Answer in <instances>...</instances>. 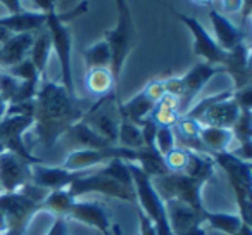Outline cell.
Masks as SVG:
<instances>
[{"label": "cell", "instance_id": "cell-20", "mask_svg": "<svg viewBox=\"0 0 252 235\" xmlns=\"http://www.w3.org/2000/svg\"><path fill=\"white\" fill-rule=\"evenodd\" d=\"M47 23V14L40 11H21L16 14H9L0 18V26H4L5 30L18 35V33H33L36 35L38 32H42L45 28Z\"/></svg>", "mask_w": 252, "mask_h": 235}, {"label": "cell", "instance_id": "cell-40", "mask_svg": "<svg viewBox=\"0 0 252 235\" xmlns=\"http://www.w3.org/2000/svg\"><path fill=\"white\" fill-rule=\"evenodd\" d=\"M158 125L154 123L152 118H147L140 123V132L142 138H144V147H154L156 142V134H158Z\"/></svg>", "mask_w": 252, "mask_h": 235}, {"label": "cell", "instance_id": "cell-44", "mask_svg": "<svg viewBox=\"0 0 252 235\" xmlns=\"http://www.w3.org/2000/svg\"><path fill=\"white\" fill-rule=\"evenodd\" d=\"M47 235H69V223H67V218L57 216L56 220H54L52 227H50V230Z\"/></svg>", "mask_w": 252, "mask_h": 235}, {"label": "cell", "instance_id": "cell-47", "mask_svg": "<svg viewBox=\"0 0 252 235\" xmlns=\"http://www.w3.org/2000/svg\"><path fill=\"white\" fill-rule=\"evenodd\" d=\"M78 0H57V12H63V11H69V9L74 7Z\"/></svg>", "mask_w": 252, "mask_h": 235}, {"label": "cell", "instance_id": "cell-30", "mask_svg": "<svg viewBox=\"0 0 252 235\" xmlns=\"http://www.w3.org/2000/svg\"><path fill=\"white\" fill-rule=\"evenodd\" d=\"M74 197L67 192V189L63 190H52L47 194V197L43 199V202L40 204V211H49V213L56 214V218H66L67 209L73 204Z\"/></svg>", "mask_w": 252, "mask_h": 235}, {"label": "cell", "instance_id": "cell-25", "mask_svg": "<svg viewBox=\"0 0 252 235\" xmlns=\"http://www.w3.org/2000/svg\"><path fill=\"white\" fill-rule=\"evenodd\" d=\"M214 171H216V165L209 154L189 151V161H187L185 169L182 171L183 175L199 180L200 183H206L213 178Z\"/></svg>", "mask_w": 252, "mask_h": 235}, {"label": "cell", "instance_id": "cell-32", "mask_svg": "<svg viewBox=\"0 0 252 235\" xmlns=\"http://www.w3.org/2000/svg\"><path fill=\"white\" fill-rule=\"evenodd\" d=\"M233 142L238 145H252V114L251 111H240L238 120L230 128Z\"/></svg>", "mask_w": 252, "mask_h": 235}, {"label": "cell", "instance_id": "cell-14", "mask_svg": "<svg viewBox=\"0 0 252 235\" xmlns=\"http://www.w3.org/2000/svg\"><path fill=\"white\" fill-rule=\"evenodd\" d=\"M85 171H69L63 166H47L40 163V165H32V183L47 192L63 190L67 189Z\"/></svg>", "mask_w": 252, "mask_h": 235}, {"label": "cell", "instance_id": "cell-35", "mask_svg": "<svg viewBox=\"0 0 252 235\" xmlns=\"http://www.w3.org/2000/svg\"><path fill=\"white\" fill-rule=\"evenodd\" d=\"M4 71H7L11 76H14L16 80H19V81H42V76H40V73L36 71L35 64H33L28 57H26L25 61H21L19 64H16V66L9 67V69H4Z\"/></svg>", "mask_w": 252, "mask_h": 235}, {"label": "cell", "instance_id": "cell-24", "mask_svg": "<svg viewBox=\"0 0 252 235\" xmlns=\"http://www.w3.org/2000/svg\"><path fill=\"white\" fill-rule=\"evenodd\" d=\"M50 52H52V40H50L49 32L43 28L42 32H38L35 35L33 45L28 54V59L35 64L42 80H47V63H49Z\"/></svg>", "mask_w": 252, "mask_h": 235}, {"label": "cell", "instance_id": "cell-42", "mask_svg": "<svg viewBox=\"0 0 252 235\" xmlns=\"http://www.w3.org/2000/svg\"><path fill=\"white\" fill-rule=\"evenodd\" d=\"M233 99L238 104V107H240V111H251L252 109V87L249 85V87L242 88V90L233 92Z\"/></svg>", "mask_w": 252, "mask_h": 235}, {"label": "cell", "instance_id": "cell-43", "mask_svg": "<svg viewBox=\"0 0 252 235\" xmlns=\"http://www.w3.org/2000/svg\"><path fill=\"white\" fill-rule=\"evenodd\" d=\"M137 220H138V230H140V235H158L154 223L149 220V216L140 209V207L137 209Z\"/></svg>", "mask_w": 252, "mask_h": 235}, {"label": "cell", "instance_id": "cell-29", "mask_svg": "<svg viewBox=\"0 0 252 235\" xmlns=\"http://www.w3.org/2000/svg\"><path fill=\"white\" fill-rule=\"evenodd\" d=\"M87 88L97 97L107 95L109 92L116 90L114 78H112L109 67H97V69H88L87 73Z\"/></svg>", "mask_w": 252, "mask_h": 235}, {"label": "cell", "instance_id": "cell-19", "mask_svg": "<svg viewBox=\"0 0 252 235\" xmlns=\"http://www.w3.org/2000/svg\"><path fill=\"white\" fill-rule=\"evenodd\" d=\"M33 33H18L4 43H0V69H9L25 61L33 45Z\"/></svg>", "mask_w": 252, "mask_h": 235}, {"label": "cell", "instance_id": "cell-15", "mask_svg": "<svg viewBox=\"0 0 252 235\" xmlns=\"http://www.w3.org/2000/svg\"><path fill=\"white\" fill-rule=\"evenodd\" d=\"M209 19L214 30V40H216V43L224 52H230V50H233L237 45H240L242 42H247V38H249L247 32L242 30L240 26H235L233 23L228 19V16H224L223 12H220L218 9L211 7Z\"/></svg>", "mask_w": 252, "mask_h": 235}, {"label": "cell", "instance_id": "cell-38", "mask_svg": "<svg viewBox=\"0 0 252 235\" xmlns=\"http://www.w3.org/2000/svg\"><path fill=\"white\" fill-rule=\"evenodd\" d=\"M18 88H19V80L11 76L7 71L0 69V97H2V101L5 104H11Z\"/></svg>", "mask_w": 252, "mask_h": 235}, {"label": "cell", "instance_id": "cell-27", "mask_svg": "<svg viewBox=\"0 0 252 235\" xmlns=\"http://www.w3.org/2000/svg\"><path fill=\"white\" fill-rule=\"evenodd\" d=\"M118 145L126 149H142L144 147V138H142L140 127L128 120L121 111H119V130H118Z\"/></svg>", "mask_w": 252, "mask_h": 235}, {"label": "cell", "instance_id": "cell-17", "mask_svg": "<svg viewBox=\"0 0 252 235\" xmlns=\"http://www.w3.org/2000/svg\"><path fill=\"white\" fill-rule=\"evenodd\" d=\"M214 165L220 166L224 171L228 178V183H244L247 187H252V163L244 161V159L237 158L235 154H231L230 151L224 152H214L211 154Z\"/></svg>", "mask_w": 252, "mask_h": 235}, {"label": "cell", "instance_id": "cell-36", "mask_svg": "<svg viewBox=\"0 0 252 235\" xmlns=\"http://www.w3.org/2000/svg\"><path fill=\"white\" fill-rule=\"evenodd\" d=\"M156 151L161 156H166L169 151L176 147V138H175V132L171 127H159L158 134H156V142H154Z\"/></svg>", "mask_w": 252, "mask_h": 235}, {"label": "cell", "instance_id": "cell-6", "mask_svg": "<svg viewBox=\"0 0 252 235\" xmlns=\"http://www.w3.org/2000/svg\"><path fill=\"white\" fill-rule=\"evenodd\" d=\"M67 192L74 199H80V197L87 196V194H102L105 197H116V199H121L125 202H137L135 189H130V187L116 182L114 178L104 175L98 168L87 169L83 175L78 176L67 187Z\"/></svg>", "mask_w": 252, "mask_h": 235}, {"label": "cell", "instance_id": "cell-52", "mask_svg": "<svg viewBox=\"0 0 252 235\" xmlns=\"http://www.w3.org/2000/svg\"><path fill=\"white\" fill-rule=\"evenodd\" d=\"M97 235H100V234H97Z\"/></svg>", "mask_w": 252, "mask_h": 235}, {"label": "cell", "instance_id": "cell-7", "mask_svg": "<svg viewBox=\"0 0 252 235\" xmlns=\"http://www.w3.org/2000/svg\"><path fill=\"white\" fill-rule=\"evenodd\" d=\"M151 180L154 189L158 190V194L164 202L169 199H178L185 202L187 206L193 207L195 211H204L202 199H200V190H202L204 183H200L199 180L190 178L183 173L173 171Z\"/></svg>", "mask_w": 252, "mask_h": 235}, {"label": "cell", "instance_id": "cell-33", "mask_svg": "<svg viewBox=\"0 0 252 235\" xmlns=\"http://www.w3.org/2000/svg\"><path fill=\"white\" fill-rule=\"evenodd\" d=\"M98 169H100L104 175L114 178L116 182H119V183H123V185L133 189V180H131L130 169H128L126 161H123V159H111V161H107L105 165H102Z\"/></svg>", "mask_w": 252, "mask_h": 235}, {"label": "cell", "instance_id": "cell-26", "mask_svg": "<svg viewBox=\"0 0 252 235\" xmlns=\"http://www.w3.org/2000/svg\"><path fill=\"white\" fill-rule=\"evenodd\" d=\"M154 107H156V102H152L144 92H140V94H137L135 97H131L128 102L119 101V111H121L128 120L137 123L138 127H140V123L144 120L151 118Z\"/></svg>", "mask_w": 252, "mask_h": 235}, {"label": "cell", "instance_id": "cell-46", "mask_svg": "<svg viewBox=\"0 0 252 235\" xmlns=\"http://www.w3.org/2000/svg\"><path fill=\"white\" fill-rule=\"evenodd\" d=\"M221 4H223V9H224V16L237 14V12H240L244 0H221Z\"/></svg>", "mask_w": 252, "mask_h": 235}, {"label": "cell", "instance_id": "cell-45", "mask_svg": "<svg viewBox=\"0 0 252 235\" xmlns=\"http://www.w3.org/2000/svg\"><path fill=\"white\" fill-rule=\"evenodd\" d=\"M32 2L40 12H45V14L57 11V0H32Z\"/></svg>", "mask_w": 252, "mask_h": 235}, {"label": "cell", "instance_id": "cell-11", "mask_svg": "<svg viewBox=\"0 0 252 235\" xmlns=\"http://www.w3.org/2000/svg\"><path fill=\"white\" fill-rule=\"evenodd\" d=\"M67 220L80 221V223L90 225L95 230H98L100 235H109L112 228V221L109 218L107 211L104 209V206L95 201H80L74 199L73 204L69 206L66 214Z\"/></svg>", "mask_w": 252, "mask_h": 235}, {"label": "cell", "instance_id": "cell-51", "mask_svg": "<svg viewBox=\"0 0 252 235\" xmlns=\"http://www.w3.org/2000/svg\"><path fill=\"white\" fill-rule=\"evenodd\" d=\"M2 192H4V190H2V189H0V194H2Z\"/></svg>", "mask_w": 252, "mask_h": 235}, {"label": "cell", "instance_id": "cell-18", "mask_svg": "<svg viewBox=\"0 0 252 235\" xmlns=\"http://www.w3.org/2000/svg\"><path fill=\"white\" fill-rule=\"evenodd\" d=\"M166 211H168V220L171 225L173 235H180L183 232L190 230L192 227L197 225H204L202 213L204 211H195L193 207L187 206L185 202L178 199H169L166 201Z\"/></svg>", "mask_w": 252, "mask_h": 235}, {"label": "cell", "instance_id": "cell-5", "mask_svg": "<svg viewBox=\"0 0 252 235\" xmlns=\"http://www.w3.org/2000/svg\"><path fill=\"white\" fill-rule=\"evenodd\" d=\"M105 42L111 50V64H109V71H111L112 78H114L116 87L119 85L121 80V71L125 66L126 59L130 56L131 49L137 43V30L133 25V18H131V11L118 12V21L112 30L105 32Z\"/></svg>", "mask_w": 252, "mask_h": 235}, {"label": "cell", "instance_id": "cell-48", "mask_svg": "<svg viewBox=\"0 0 252 235\" xmlns=\"http://www.w3.org/2000/svg\"><path fill=\"white\" fill-rule=\"evenodd\" d=\"M114 4H116V9H118V12L130 9V5H128V2H126V0H114Z\"/></svg>", "mask_w": 252, "mask_h": 235}, {"label": "cell", "instance_id": "cell-16", "mask_svg": "<svg viewBox=\"0 0 252 235\" xmlns=\"http://www.w3.org/2000/svg\"><path fill=\"white\" fill-rule=\"evenodd\" d=\"M111 159H118L116 158V145L109 149H100V151H97V149H76V151L67 154L63 168L69 169V171H85V169L98 168Z\"/></svg>", "mask_w": 252, "mask_h": 235}, {"label": "cell", "instance_id": "cell-41", "mask_svg": "<svg viewBox=\"0 0 252 235\" xmlns=\"http://www.w3.org/2000/svg\"><path fill=\"white\" fill-rule=\"evenodd\" d=\"M164 81V90L168 95L171 97H176L180 99L183 97V81H182V76H168V78H162Z\"/></svg>", "mask_w": 252, "mask_h": 235}, {"label": "cell", "instance_id": "cell-39", "mask_svg": "<svg viewBox=\"0 0 252 235\" xmlns=\"http://www.w3.org/2000/svg\"><path fill=\"white\" fill-rule=\"evenodd\" d=\"M142 92H144V94L147 95L152 102H156V104H158V102L166 95L164 81H162V78H154V80H151L147 85H145V88Z\"/></svg>", "mask_w": 252, "mask_h": 235}, {"label": "cell", "instance_id": "cell-28", "mask_svg": "<svg viewBox=\"0 0 252 235\" xmlns=\"http://www.w3.org/2000/svg\"><path fill=\"white\" fill-rule=\"evenodd\" d=\"M202 220L211 228H214L218 232H223L226 235H235L240 230L242 225H244V221L238 216V213H209V211H204Z\"/></svg>", "mask_w": 252, "mask_h": 235}, {"label": "cell", "instance_id": "cell-49", "mask_svg": "<svg viewBox=\"0 0 252 235\" xmlns=\"http://www.w3.org/2000/svg\"><path fill=\"white\" fill-rule=\"evenodd\" d=\"M235 235H252V228H251V225L244 223V225H242V227H240V230H238Z\"/></svg>", "mask_w": 252, "mask_h": 235}, {"label": "cell", "instance_id": "cell-37", "mask_svg": "<svg viewBox=\"0 0 252 235\" xmlns=\"http://www.w3.org/2000/svg\"><path fill=\"white\" fill-rule=\"evenodd\" d=\"M164 158V163L168 166L169 171L173 173H182L187 166V161H189V151L182 147H175L173 151H169Z\"/></svg>", "mask_w": 252, "mask_h": 235}, {"label": "cell", "instance_id": "cell-31", "mask_svg": "<svg viewBox=\"0 0 252 235\" xmlns=\"http://www.w3.org/2000/svg\"><path fill=\"white\" fill-rule=\"evenodd\" d=\"M85 64L88 69H97V67H109L111 64V50L105 40H98L92 47L83 50Z\"/></svg>", "mask_w": 252, "mask_h": 235}, {"label": "cell", "instance_id": "cell-22", "mask_svg": "<svg viewBox=\"0 0 252 235\" xmlns=\"http://www.w3.org/2000/svg\"><path fill=\"white\" fill-rule=\"evenodd\" d=\"M63 137H66L71 144L76 145V147H80V149H97V151H100V149L112 147L105 138H102L97 132L92 130L83 120L67 128V132L63 135Z\"/></svg>", "mask_w": 252, "mask_h": 235}, {"label": "cell", "instance_id": "cell-50", "mask_svg": "<svg viewBox=\"0 0 252 235\" xmlns=\"http://www.w3.org/2000/svg\"><path fill=\"white\" fill-rule=\"evenodd\" d=\"M192 2L197 5H206V7H213L214 4V0H192Z\"/></svg>", "mask_w": 252, "mask_h": 235}, {"label": "cell", "instance_id": "cell-23", "mask_svg": "<svg viewBox=\"0 0 252 235\" xmlns=\"http://www.w3.org/2000/svg\"><path fill=\"white\" fill-rule=\"evenodd\" d=\"M199 140L202 142L207 154L211 156L214 152L230 151L231 144H233V135H231V130H228V128L206 127V125H202L199 132Z\"/></svg>", "mask_w": 252, "mask_h": 235}, {"label": "cell", "instance_id": "cell-12", "mask_svg": "<svg viewBox=\"0 0 252 235\" xmlns=\"http://www.w3.org/2000/svg\"><path fill=\"white\" fill-rule=\"evenodd\" d=\"M218 73H221V67L211 66L206 63H199L195 66H192L185 74L182 76L183 81V97L180 99V114H185L190 109V105L193 104L195 97L200 94L204 87L207 85V81H211V78H214Z\"/></svg>", "mask_w": 252, "mask_h": 235}, {"label": "cell", "instance_id": "cell-10", "mask_svg": "<svg viewBox=\"0 0 252 235\" xmlns=\"http://www.w3.org/2000/svg\"><path fill=\"white\" fill-rule=\"evenodd\" d=\"M32 183V165L12 152H0V189L18 192Z\"/></svg>", "mask_w": 252, "mask_h": 235}, {"label": "cell", "instance_id": "cell-8", "mask_svg": "<svg viewBox=\"0 0 252 235\" xmlns=\"http://www.w3.org/2000/svg\"><path fill=\"white\" fill-rule=\"evenodd\" d=\"M33 128V116L26 114H12L4 116L0 120V152H12V154L19 156L30 165H40L43 163L42 159L35 158L28 147H26L25 134Z\"/></svg>", "mask_w": 252, "mask_h": 235}, {"label": "cell", "instance_id": "cell-3", "mask_svg": "<svg viewBox=\"0 0 252 235\" xmlns=\"http://www.w3.org/2000/svg\"><path fill=\"white\" fill-rule=\"evenodd\" d=\"M128 169H130L131 180H133V189L135 197H137V204L142 211L149 216V220L154 223L158 235H173L171 225L168 220V211H166V204L158 194V190L152 185V180L138 168L135 163H126Z\"/></svg>", "mask_w": 252, "mask_h": 235}, {"label": "cell", "instance_id": "cell-9", "mask_svg": "<svg viewBox=\"0 0 252 235\" xmlns=\"http://www.w3.org/2000/svg\"><path fill=\"white\" fill-rule=\"evenodd\" d=\"M173 14H175L176 18L189 28V32L192 33L193 54L199 56L206 64H211V66H216V67L223 66L224 59H226V52L218 45L214 36H211V33L204 28L202 23H200L199 19L192 18V16L182 14V12H178V11H173Z\"/></svg>", "mask_w": 252, "mask_h": 235}, {"label": "cell", "instance_id": "cell-34", "mask_svg": "<svg viewBox=\"0 0 252 235\" xmlns=\"http://www.w3.org/2000/svg\"><path fill=\"white\" fill-rule=\"evenodd\" d=\"M231 95H233V90L218 92V94H214V95H209V97H206V99H202V101H199L197 104L190 105V109L183 116H185V118H189V120L199 121L200 118H202V114L207 111V109L211 107V105L216 104V102H220V101H224V99H230Z\"/></svg>", "mask_w": 252, "mask_h": 235}, {"label": "cell", "instance_id": "cell-4", "mask_svg": "<svg viewBox=\"0 0 252 235\" xmlns=\"http://www.w3.org/2000/svg\"><path fill=\"white\" fill-rule=\"evenodd\" d=\"M40 211V202L23 192L0 194V235H25L30 220Z\"/></svg>", "mask_w": 252, "mask_h": 235}, {"label": "cell", "instance_id": "cell-1", "mask_svg": "<svg viewBox=\"0 0 252 235\" xmlns=\"http://www.w3.org/2000/svg\"><path fill=\"white\" fill-rule=\"evenodd\" d=\"M92 102L73 97L57 81L42 80L35 97L33 127L38 142L47 149H52L67 128L83 120Z\"/></svg>", "mask_w": 252, "mask_h": 235}, {"label": "cell", "instance_id": "cell-21", "mask_svg": "<svg viewBox=\"0 0 252 235\" xmlns=\"http://www.w3.org/2000/svg\"><path fill=\"white\" fill-rule=\"evenodd\" d=\"M238 116H240V107H238L233 95H231L230 99H224V101H220L211 105L202 114L199 123L206 125V127H218L230 130L235 125V121L238 120Z\"/></svg>", "mask_w": 252, "mask_h": 235}, {"label": "cell", "instance_id": "cell-2", "mask_svg": "<svg viewBox=\"0 0 252 235\" xmlns=\"http://www.w3.org/2000/svg\"><path fill=\"white\" fill-rule=\"evenodd\" d=\"M90 2L83 0L78 5H74L69 11L63 12H49L47 14L45 30L49 32L50 40H52V50H56L57 59H59L61 66V85L67 90V94L76 97V88H74L73 80V63H71V52H73V38H71V32L67 28V23H73L76 18L87 14Z\"/></svg>", "mask_w": 252, "mask_h": 235}, {"label": "cell", "instance_id": "cell-13", "mask_svg": "<svg viewBox=\"0 0 252 235\" xmlns=\"http://www.w3.org/2000/svg\"><path fill=\"white\" fill-rule=\"evenodd\" d=\"M221 73H226L233 80V92L251 85V45L249 42H242L233 50L226 52Z\"/></svg>", "mask_w": 252, "mask_h": 235}]
</instances>
